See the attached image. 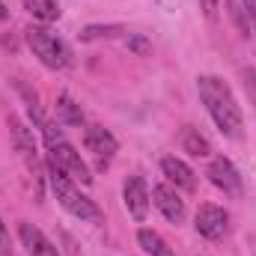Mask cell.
Returning a JSON list of instances; mask_svg holds the SVG:
<instances>
[{
  "label": "cell",
  "mask_w": 256,
  "mask_h": 256,
  "mask_svg": "<svg viewBox=\"0 0 256 256\" xmlns=\"http://www.w3.org/2000/svg\"><path fill=\"white\" fill-rule=\"evenodd\" d=\"M242 3H244L248 21H250V36H256V0H242Z\"/></svg>",
  "instance_id": "cell-23"
},
{
  "label": "cell",
  "mask_w": 256,
  "mask_h": 256,
  "mask_svg": "<svg viewBox=\"0 0 256 256\" xmlns=\"http://www.w3.org/2000/svg\"><path fill=\"white\" fill-rule=\"evenodd\" d=\"M179 143H182V152H188L191 158H208V155H212V143H208V137H206L200 128H194V126L182 128Z\"/></svg>",
  "instance_id": "cell-13"
},
{
  "label": "cell",
  "mask_w": 256,
  "mask_h": 256,
  "mask_svg": "<svg viewBox=\"0 0 256 256\" xmlns=\"http://www.w3.org/2000/svg\"><path fill=\"white\" fill-rule=\"evenodd\" d=\"M196 92H200V102H202L206 114L212 116V122L218 126V131L230 140H238L242 128H244V114H242V104H238L236 92L230 90V84L218 74H200Z\"/></svg>",
  "instance_id": "cell-1"
},
{
  "label": "cell",
  "mask_w": 256,
  "mask_h": 256,
  "mask_svg": "<svg viewBox=\"0 0 256 256\" xmlns=\"http://www.w3.org/2000/svg\"><path fill=\"white\" fill-rule=\"evenodd\" d=\"M24 9H27L36 21H42V24L60 21V15H63V9H60L57 0H24Z\"/></svg>",
  "instance_id": "cell-16"
},
{
  "label": "cell",
  "mask_w": 256,
  "mask_h": 256,
  "mask_svg": "<svg viewBox=\"0 0 256 256\" xmlns=\"http://www.w3.org/2000/svg\"><path fill=\"white\" fill-rule=\"evenodd\" d=\"M6 18H9V9H6V6L0 3V21H6Z\"/></svg>",
  "instance_id": "cell-24"
},
{
  "label": "cell",
  "mask_w": 256,
  "mask_h": 256,
  "mask_svg": "<svg viewBox=\"0 0 256 256\" xmlns=\"http://www.w3.org/2000/svg\"><path fill=\"white\" fill-rule=\"evenodd\" d=\"M39 131H42V140H45V155L60 170H66L78 185H92V170L86 167V161L80 158V152L72 146V140L63 134V128H57V122L42 120Z\"/></svg>",
  "instance_id": "cell-3"
},
{
  "label": "cell",
  "mask_w": 256,
  "mask_h": 256,
  "mask_svg": "<svg viewBox=\"0 0 256 256\" xmlns=\"http://www.w3.org/2000/svg\"><path fill=\"white\" fill-rule=\"evenodd\" d=\"M0 256H12V242H9V230L0 218Z\"/></svg>",
  "instance_id": "cell-21"
},
{
  "label": "cell",
  "mask_w": 256,
  "mask_h": 256,
  "mask_svg": "<svg viewBox=\"0 0 256 256\" xmlns=\"http://www.w3.org/2000/svg\"><path fill=\"white\" fill-rule=\"evenodd\" d=\"M122 202H126L128 214H131L137 224L146 220L152 196H149V185H146L143 176H128L126 182H122Z\"/></svg>",
  "instance_id": "cell-9"
},
{
  "label": "cell",
  "mask_w": 256,
  "mask_h": 256,
  "mask_svg": "<svg viewBox=\"0 0 256 256\" xmlns=\"http://www.w3.org/2000/svg\"><path fill=\"white\" fill-rule=\"evenodd\" d=\"M45 179H48V185H51V191L57 196V202L63 206L66 212L72 214V218H78V220H84V224H102V208L96 206V200H90L86 194L78 188V182L60 170L48 155H45Z\"/></svg>",
  "instance_id": "cell-2"
},
{
  "label": "cell",
  "mask_w": 256,
  "mask_h": 256,
  "mask_svg": "<svg viewBox=\"0 0 256 256\" xmlns=\"http://www.w3.org/2000/svg\"><path fill=\"white\" fill-rule=\"evenodd\" d=\"M242 80H244V92H248V102L254 104V114H256V68H254V66L242 68Z\"/></svg>",
  "instance_id": "cell-20"
},
{
  "label": "cell",
  "mask_w": 256,
  "mask_h": 256,
  "mask_svg": "<svg viewBox=\"0 0 256 256\" xmlns=\"http://www.w3.org/2000/svg\"><path fill=\"white\" fill-rule=\"evenodd\" d=\"M206 176H208V182H212L218 191H224V196L238 200V196L244 194L242 173L236 170V164H232L226 155H214V158L208 161V167H206Z\"/></svg>",
  "instance_id": "cell-6"
},
{
  "label": "cell",
  "mask_w": 256,
  "mask_h": 256,
  "mask_svg": "<svg viewBox=\"0 0 256 256\" xmlns=\"http://www.w3.org/2000/svg\"><path fill=\"white\" fill-rule=\"evenodd\" d=\"M161 176H164L167 185H173L176 191H185V194L196 191V173H194L182 158H176V155H164V158H161Z\"/></svg>",
  "instance_id": "cell-11"
},
{
  "label": "cell",
  "mask_w": 256,
  "mask_h": 256,
  "mask_svg": "<svg viewBox=\"0 0 256 256\" xmlns=\"http://www.w3.org/2000/svg\"><path fill=\"white\" fill-rule=\"evenodd\" d=\"M149 196H152V202H155V208L164 214V220H170V224H182L185 220V200L179 196V191L173 188V185H167V182H158L152 191H149Z\"/></svg>",
  "instance_id": "cell-10"
},
{
  "label": "cell",
  "mask_w": 256,
  "mask_h": 256,
  "mask_svg": "<svg viewBox=\"0 0 256 256\" xmlns=\"http://www.w3.org/2000/svg\"><path fill=\"white\" fill-rule=\"evenodd\" d=\"M120 33H126V27H120V24H90L78 36H80V42H96V39H110Z\"/></svg>",
  "instance_id": "cell-17"
},
{
  "label": "cell",
  "mask_w": 256,
  "mask_h": 256,
  "mask_svg": "<svg viewBox=\"0 0 256 256\" xmlns=\"http://www.w3.org/2000/svg\"><path fill=\"white\" fill-rule=\"evenodd\" d=\"M57 122L60 126H68V128L84 126V110H80V104L68 92H60L57 96Z\"/></svg>",
  "instance_id": "cell-14"
},
{
  "label": "cell",
  "mask_w": 256,
  "mask_h": 256,
  "mask_svg": "<svg viewBox=\"0 0 256 256\" xmlns=\"http://www.w3.org/2000/svg\"><path fill=\"white\" fill-rule=\"evenodd\" d=\"M137 244H140V250H143L146 256H176L173 254V248H170L155 230H149V226L137 230Z\"/></svg>",
  "instance_id": "cell-15"
},
{
  "label": "cell",
  "mask_w": 256,
  "mask_h": 256,
  "mask_svg": "<svg viewBox=\"0 0 256 256\" xmlns=\"http://www.w3.org/2000/svg\"><path fill=\"white\" fill-rule=\"evenodd\" d=\"M24 42L33 51V57L45 66V68H51V72H63V68L72 66L68 45H66L57 33H51L48 27H42V24H30L24 30Z\"/></svg>",
  "instance_id": "cell-4"
},
{
  "label": "cell",
  "mask_w": 256,
  "mask_h": 256,
  "mask_svg": "<svg viewBox=\"0 0 256 256\" xmlns=\"http://www.w3.org/2000/svg\"><path fill=\"white\" fill-rule=\"evenodd\" d=\"M6 126H9V140H12V146H15V152H18V158H21V164H24V170L39 182L42 173H45V167H42V161H39V149H36L33 131L27 128V122H24L18 114H9V116H6Z\"/></svg>",
  "instance_id": "cell-5"
},
{
  "label": "cell",
  "mask_w": 256,
  "mask_h": 256,
  "mask_svg": "<svg viewBox=\"0 0 256 256\" xmlns=\"http://www.w3.org/2000/svg\"><path fill=\"white\" fill-rule=\"evenodd\" d=\"M84 146H86V152L96 158V167H98V170L110 167V161H114L116 152H120V140H116L104 126H86L84 128Z\"/></svg>",
  "instance_id": "cell-7"
},
{
  "label": "cell",
  "mask_w": 256,
  "mask_h": 256,
  "mask_svg": "<svg viewBox=\"0 0 256 256\" xmlns=\"http://www.w3.org/2000/svg\"><path fill=\"white\" fill-rule=\"evenodd\" d=\"M194 230L202 238H208V242H220L230 232V214H226V208H220L214 202H202L196 208V214H194Z\"/></svg>",
  "instance_id": "cell-8"
},
{
  "label": "cell",
  "mask_w": 256,
  "mask_h": 256,
  "mask_svg": "<svg viewBox=\"0 0 256 256\" xmlns=\"http://www.w3.org/2000/svg\"><path fill=\"white\" fill-rule=\"evenodd\" d=\"M226 6H230V18L236 21V27L248 36L250 33V21H248V12H244V3L242 0H226Z\"/></svg>",
  "instance_id": "cell-19"
},
{
  "label": "cell",
  "mask_w": 256,
  "mask_h": 256,
  "mask_svg": "<svg viewBox=\"0 0 256 256\" xmlns=\"http://www.w3.org/2000/svg\"><path fill=\"white\" fill-rule=\"evenodd\" d=\"M126 48L131 51V54H137V57H149V54H152V42H149L143 33H128Z\"/></svg>",
  "instance_id": "cell-18"
},
{
  "label": "cell",
  "mask_w": 256,
  "mask_h": 256,
  "mask_svg": "<svg viewBox=\"0 0 256 256\" xmlns=\"http://www.w3.org/2000/svg\"><path fill=\"white\" fill-rule=\"evenodd\" d=\"M18 238H21V244L27 248V254L30 256H60L57 254V248L51 244V238H48L39 226L27 224V220L18 224Z\"/></svg>",
  "instance_id": "cell-12"
},
{
  "label": "cell",
  "mask_w": 256,
  "mask_h": 256,
  "mask_svg": "<svg viewBox=\"0 0 256 256\" xmlns=\"http://www.w3.org/2000/svg\"><path fill=\"white\" fill-rule=\"evenodd\" d=\"M200 9H202V15H206L208 21L218 18V0H200Z\"/></svg>",
  "instance_id": "cell-22"
}]
</instances>
